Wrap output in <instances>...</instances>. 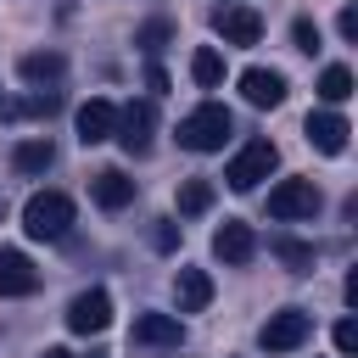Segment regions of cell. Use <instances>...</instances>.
<instances>
[{"mask_svg": "<svg viewBox=\"0 0 358 358\" xmlns=\"http://www.w3.org/2000/svg\"><path fill=\"white\" fill-rule=\"evenodd\" d=\"M22 229H28V241H62L73 229V201L62 190H34L22 201Z\"/></svg>", "mask_w": 358, "mask_h": 358, "instance_id": "obj_1", "label": "cell"}, {"mask_svg": "<svg viewBox=\"0 0 358 358\" xmlns=\"http://www.w3.org/2000/svg\"><path fill=\"white\" fill-rule=\"evenodd\" d=\"M229 134H235V117H229V106H218V101L196 106V112L179 123V145H185V151H224Z\"/></svg>", "mask_w": 358, "mask_h": 358, "instance_id": "obj_2", "label": "cell"}, {"mask_svg": "<svg viewBox=\"0 0 358 358\" xmlns=\"http://www.w3.org/2000/svg\"><path fill=\"white\" fill-rule=\"evenodd\" d=\"M274 168H280V151H274V140H246V145L229 157L224 179H229V190H257V185H263Z\"/></svg>", "mask_w": 358, "mask_h": 358, "instance_id": "obj_3", "label": "cell"}, {"mask_svg": "<svg viewBox=\"0 0 358 358\" xmlns=\"http://www.w3.org/2000/svg\"><path fill=\"white\" fill-rule=\"evenodd\" d=\"M308 336H313V313H308V308H280V313L263 319L257 347H263V352H296Z\"/></svg>", "mask_w": 358, "mask_h": 358, "instance_id": "obj_4", "label": "cell"}, {"mask_svg": "<svg viewBox=\"0 0 358 358\" xmlns=\"http://www.w3.org/2000/svg\"><path fill=\"white\" fill-rule=\"evenodd\" d=\"M319 185L313 179H280L274 190H268V218H280V224H296V218H313L319 213Z\"/></svg>", "mask_w": 358, "mask_h": 358, "instance_id": "obj_5", "label": "cell"}, {"mask_svg": "<svg viewBox=\"0 0 358 358\" xmlns=\"http://www.w3.org/2000/svg\"><path fill=\"white\" fill-rule=\"evenodd\" d=\"M151 129H157L151 101H129V106L117 112V123H112V140H117L129 157H145V151H151Z\"/></svg>", "mask_w": 358, "mask_h": 358, "instance_id": "obj_6", "label": "cell"}, {"mask_svg": "<svg viewBox=\"0 0 358 358\" xmlns=\"http://www.w3.org/2000/svg\"><path fill=\"white\" fill-rule=\"evenodd\" d=\"M106 324H112V296H106L101 285L78 291V296L67 302V330H73V336H95V330H106Z\"/></svg>", "mask_w": 358, "mask_h": 358, "instance_id": "obj_7", "label": "cell"}, {"mask_svg": "<svg viewBox=\"0 0 358 358\" xmlns=\"http://www.w3.org/2000/svg\"><path fill=\"white\" fill-rule=\"evenodd\" d=\"M213 257H224V263H252L257 257V235H252V224H241V218H224L218 229H213Z\"/></svg>", "mask_w": 358, "mask_h": 358, "instance_id": "obj_8", "label": "cell"}, {"mask_svg": "<svg viewBox=\"0 0 358 358\" xmlns=\"http://www.w3.org/2000/svg\"><path fill=\"white\" fill-rule=\"evenodd\" d=\"M213 28L224 34V45H257L263 39V17L252 6H218L213 11Z\"/></svg>", "mask_w": 358, "mask_h": 358, "instance_id": "obj_9", "label": "cell"}, {"mask_svg": "<svg viewBox=\"0 0 358 358\" xmlns=\"http://www.w3.org/2000/svg\"><path fill=\"white\" fill-rule=\"evenodd\" d=\"M302 134H308V145H313V151H324V157H341L352 129H347V117H341V112H308Z\"/></svg>", "mask_w": 358, "mask_h": 358, "instance_id": "obj_10", "label": "cell"}, {"mask_svg": "<svg viewBox=\"0 0 358 358\" xmlns=\"http://www.w3.org/2000/svg\"><path fill=\"white\" fill-rule=\"evenodd\" d=\"M39 291V268L28 263V252L0 246V296H34Z\"/></svg>", "mask_w": 358, "mask_h": 358, "instance_id": "obj_11", "label": "cell"}, {"mask_svg": "<svg viewBox=\"0 0 358 358\" xmlns=\"http://www.w3.org/2000/svg\"><path fill=\"white\" fill-rule=\"evenodd\" d=\"M241 95H246V106H280V101H285V73H274V67H246V73H241Z\"/></svg>", "mask_w": 358, "mask_h": 358, "instance_id": "obj_12", "label": "cell"}, {"mask_svg": "<svg viewBox=\"0 0 358 358\" xmlns=\"http://www.w3.org/2000/svg\"><path fill=\"white\" fill-rule=\"evenodd\" d=\"M90 196H95V207L117 213V207H129V201H134V179H129L123 168H101V173L90 179Z\"/></svg>", "mask_w": 358, "mask_h": 358, "instance_id": "obj_13", "label": "cell"}, {"mask_svg": "<svg viewBox=\"0 0 358 358\" xmlns=\"http://www.w3.org/2000/svg\"><path fill=\"white\" fill-rule=\"evenodd\" d=\"M134 341L140 347H179L185 324H179V313H140L134 319Z\"/></svg>", "mask_w": 358, "mask_h": 358, "instance_id": "obj_14", "label": "cell"}, {"mask_svg": "<svg viewBox=\"0 0 358 358\" xmlns=\"http://www.w3.org/2000/svg\"><path fill=\"white\" fill-rule=\"evenodd\" d=\"M73 123H78V140H84V145H101V140H112V123H117V106H112V101H84Z\"/></svg>", "mask_w": 358, "mask_h": 358, "instance_id": "obj_15", "label": "cell"}, {"mask_svg": "<svg viewBox=\"0 0 358 358\" xmlns=\"http://www.w3.org/2000/svg\"><path fill=\"white\" fill-rule=\"evenodd\" d=\"M173 296H179V313H201V308L213 302V280H207V268H179Z\"/></svg>", "mask_w": 358, "mask_h": 358, "instance_id": "obj_16", "label": "cell"}, {"mask_svg": "<svg viewBox=\"0 0 358 358\" xmlns=\"http://www.w3.org/2000/svg\"><path fill=\"white\" fill-rule=\"evenodd\" d=\"M17 73H22L28 84H56V78L67 73V62H62V50H28V56L17 62Z\"/></svg>", "mask_w": 358, "mask_h": 358, "instance_id": "obj_17", "label": "cell"}, {"mask_svg": "<svg viewBox=\"0 0 358 358\" xmlns=\"http://www.w3.org/2000/svg\"><path fill=\"white\" fill-rule=\"evenodd\" d=\"M56 162V145L50 140H17V151H11V168L17 173H45Z\"/></svg>", "mask_w": 358, "mask_h": 358, "instance_id": "obj_18", "label": "cell"}, {"mask_svg": "<svg viewBox=\"0 0 358 358\" xmlns=\"http://www.w3.org/2000/svg\"><path fill=\"white\" fill-rule=\"evenodd\" d=\"M190 78H196L201 90H218V84H224V56H218L213 45H196V56H190Z\"/></svg>", "mask_w": 358, "mask_h": 358, "instance_id": "obj_19", "label": "cell"}, {"mask_svg": "<svg viewBox=\"0 0 358 358\" xmlns=\"http://www.w3.org/2000/svg\"><path fill=\"white\" fill-rule=\"evenodd\" d=\"M347 95H352V67L330 62V67L319 73V101H324V106H341Z\"/></svg>", "mask_w": 358, "mask_h": 358, "instance_id": "obj_20", "label": "cell"}, {"mask_svg": "<svg viewBox=\"0 0 358 358\" xmlns=\"http://www.w3.org/2000/svg\"><path fill=\"white\" fill-rule=\"evenodd\" d=\"M213 207V179H185L179 185V218H196Z\"/></svg>", "mask_w": 358, "mask_h": 358, "instance_id": "obj_21", "label": "cell"}, {"mask_svg": "<svg viewBox=\"0 0 358 358\" xmlns=\"http://www.w3.org/2000/svg\"><path fill=\"white\" fill-rule=\"evenodd\" d=\"M268 246H274V257H280L291 274H313V246H302V241H285V235H274Z\"/></svg>", "mask_w": 358, "mask_h": 358, "instance_id": "obj_22", "label": "cell"}, {"mask_svg": "<svg viewBox=\"0 0 358 358\" xmlns=\"http://www.w3.org/2000/svg\"><path fill=\"white\" fill-rule=\"evenodd\" d=\"M168 39H173V22H168V17H151L145 28H134V45H140L145 56H157V50H162Z\"/></svg>", "mask_w": 358, "mask_h": 358, "instance_id": "obj_23", "label": "cell"}, {"mask_svg": "<svg viewBox=\"0 0 358 358\" xmlns=\"http://www.w3.org/2000/svg\"><path fill=\"white\" fill-rule=\"evenodd\" d=\"M291 39H296V50H308V56H313V50H319V22L296 17V22H291Z\"/></svg>", "mask_w": 358, "mask_h": 358, "instance_id": "obj_24", "label": "cell"}, {"mask_svg": "<svg viewBox=\"0 0 358 358\" xmlns=\"http://www.w3.org/2000/svg\"><path fill=\"white\" fill-rule=\"evenodd\" d=\"M151 246H157V252H173V246H179V224H173V218H157V229H151Z\"/></svg>", "mask_w": 358, "mask_h": 358, "instance_id": "obj_25", "label": "cell"}, {"mask_svg": "<svg viewBox=\"0 0 358 358\" xmlns=\"http://www.w3.org/2000/svg\"><path fill=\"white\" fill-rule=\"evenodd\" d=\"M56 106H62V95H56V90H45V95H28V101H22V106H17V112H34V117H39V112H45V117H50V112H56Z\"/></svg>", "mask_w": 358, "mask_h": 358, "instance_id": "obj_26", "label": "cell"}, {"mask_svg": "<svg viewBox=\"0 0 358 358\" xmlns=\"http://www.w3.org/2000/svg\"><path fill=\"white\" fill-rule=\"evenodd\" d=\"M336 352H347V358L358 352V324H352V319H341V324H336Z\"/></svg>", "mask_w": 358, "mask_h": 358, "instance_id": "obj_27", "label": "cell"}, {"mask_svg": "<svg viewBox=\"0 0 358 358\" xmlns=\"http://www.w3.org/2000/svg\"><path fill=\"white\" fill-rule=\"evenodd\" d=\"M336 28H341V39H358V6H341Z\"/></svg>", "mask_w": 358, "mask_h": 358, "instance_id": "obj_28", "label": "cell"}, {"mask_svg": "<svg viewBox=\"0 0 358 358\" xmlns=\"http://www.w3.org/2000/svg\"><path fill=\"white\" fill-rule=\"evenodd\" d=\"M39 358H73V352H67V347H45Z\"/></svg>", "mask_w": 358, "mask_h": 358, "instance_id": "obj_29", "label": "cell"}, {"mask_svg": "<svg viewBox=\"0 0 358 358\" xmlns=\"http://www.w3.org/2000/svg\"><path fill=\"white\" fill-rule=\"evenodd\" d=\"M90 358H106V352H90Z\"/></svg>", "mask_w": 358, "mask_h": 358, "instance_id": "obj_30", "label": "cell"}, {"mask_svg": "<svg viewBox=\"0 0 358 358\" xmlns=\"http://www.w3.org/2000/svg\"><path fill=\"white\" fill-rule=\"evenodd\" d=\"M0 112H6V101H0Z\"/></svg>", "mask_w": 358, "mask_h": 358, "instance_id": "obj_31", "label": "cell"}]
</instances>
